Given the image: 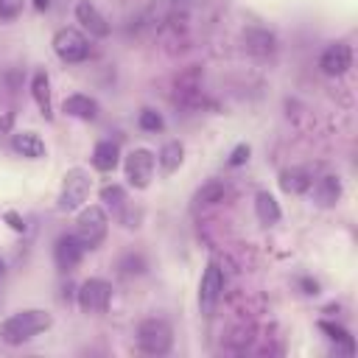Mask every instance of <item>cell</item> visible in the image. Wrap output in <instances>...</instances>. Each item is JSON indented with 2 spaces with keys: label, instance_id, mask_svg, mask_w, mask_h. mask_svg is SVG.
I'll return each instance as SVG.
<instances>
[{
  "label": "cell",
  "instance_id": "3",
  "mask_svg": "<svg viewBox=\"0 0 358 358\" xmlns=\"http://www.w3.org/2000/svg\"><path fill=\"white\" fill-rule=\"evenodd\" d=\"M137 347L145 352V355H165L171 347H173V330L165 319H143L137 324Z\"/></svg>",
  "mask_w": 358,
  "mask_h": 358
},
{
  "label": "cell",
  "instance_id": "23",
  "mask_svg": "<svg viewBox=\"0 0 358 358\" xmlns=\"http://www.w3.org/2000/svg\"><path fill=\"white\" fill-rule=\"evenodd\" d=\"M137 123H140V129H143V131H159V129L165 126L162 115H159V112H154V109H143V112H140V117H137Z\"/></svg>",
  "mask_w": 358,
  "mask_h": 358
},
{
  "label": "cell",
  "instance_id": "11",
  "mask_svg": "<svg viewBox=\"0 0 358 358\" xmlns=\"http://www.w3.org/2000/svg\"><path fill=\"white\" fill-rule=\"evenodd\" d=\"M76 20L92 34V36H109V22H106V17L90 3V0H81V3H76Z\"/></svg>",
  "mask_w": 358,
  "mask_h": 358
},
{
  "label": "cell",
  "instance_id": "2",
  "mask_svg": "<svg viewBox=\"0 0 358 358\" xmlns=\"http://www.w3.org/2000/svg\"><path fill=\"white\" fill-rule=\"evenodd\" d=\"M106 232H109V218H106L103 207H98V204L81 207V213L76 218V238L84 243V249H98L103 243Z\"/></svg>",
  "mask_w": 358,
  "mask_h": 358
},
{
  "label": "cell",
  "instance_id": "25",
  "mask_svg": "<svg viewBox=\"0 0 358 358\" xmlns=\"http://www.w3.org/2000/svg\"><path fill=\"white\" fill-rule=\"evenodd\" d=\"M101 199H103L109 207H120V204L126 201V193H123L120 185H106V187L101 190Z\"/></svg>",
  "mask_w": 358,
  "mask_h": 358
},
{
  "label": "cell",
  "instance_id": "5",
  "mask_svg": "<svg viewBox=\"0 0 358 358\" xmlns=\"http://www.w3.org/2000/svg\"><path fill=\"white\" fill-rule=\"evenodd\" d=\"M53 50L62 62L78 64L90 56V42L78 28H59L56 36H53Z\"/></svg>",
  "mask_w": 358,
  "mask_h": 358
},
{
  "label": "cell",
  "instance_id": "4",
  "mask_svg": "<svg viewBox=\"0 0 358 358\" xmlns=\"http://www.w3.org/2000/svg\"><path fill=\"white\" fill-rule=\"evenodd\" d=\"M90 173L84 168H70L64 173V182H62V193H59V210L64 213H73L78 207H84L87 196H90Z\"/></svg>",
  "mask_w": 358,
  "mask_h": 358
},
{
  "label": "cell",
  "instance_id": "10",
  "mask_svg": "<svg viewBox=\"0 0 358 358\" xmlns=\"http://www.w3.org/2000/svg\"><path fill=\"white\" fill-rule=\"evenodd\" d=\"M84 257V243L76 238V235H59L56 238V246H53V260L62 271L67 268H76Z\"/></svg>",
  "mask_w": 358,
  "mask_h": 358
},
{
  "label": "cell",
  "instance_id": "27",
  "mask_svg": "<svg viewBox=\"0 0 358 358\" xmlns=\"http://www.w3.org/2000/svg\"><path fill=\"white\" fill-rule=\"evenodd\" d=\"M50 3H53V0H34V6H36L39 11H45V8H50Z\"/></svg>",
  "mask_w": 358,
  "mask_h": 358
},
{
  "label": "cell",
  "instance_id": "12",
  "mask_svg": "<svg viewBox=\"0 0 358 358\" xmlns=\"http://www.w3.org/2000/svg\"><path fill=\"white\" fill-rule=\"evenodd\" d=\"M308 190L313 193V201L319 207H333L341 199V182H338V176H330V173L316 179V182H310Z\"/></svg>",
  "mask_w": 358,
  "mask_h": 358
},
{
  "label": "cell",
  "instance_id": "24",
  "mask_svg": "<svg viewBox=\"0 0 358 358\" xmlns=\"http://www.w3.org/2000/svg\"><path fill=\"white\" fill-rule=\"evenodd\" d=\"M22 14V0H0V22H11Z\"/></svg>",
  "mask_w": 358,
  "mask_h": 358
},
{
  "label": "cell",
  "instance_id": "13",
  "mask_svg": "<svg viewBox=\"0 0 358 358\" xmlns=\"http://www.w3.org/2000/svg\"><path fill=\"white\" fill-rule=\"evenodd\" d=\"M243 42H246V50L255 53V56H271L277 50V36L266 28H249L243 31Z\"/></svg>",
  "mask_w": 358,
  "mask_h": 358
},
{
  "label": "cell",
  "instance_id": "6",
  "mask_svg": "<svg viewBox=\"0 0 358 358\" xmlns=\"http://www.w3.org/2000/svg\"><path fill=\"white\" fill-rule=\"evenodd\" d=\"M112 302V285L101 277H90L78 288V308L84 313H103Z\"/></svg>",
  "mask_w": 358,
  "mask_h": 358
},
{
  "label": "cell",
  "instance_id": "18",
  "mask_svg": "<svg viewBox=\"0 0 358 358\" xmlns=\"http://www.w3.org/2000/svg\"><path fill=\"white\" fill-rule=\"evenodd\" d=\"M31 92H34V101L39 106V112L45 117H50V81H48V73L45 70H36L34 78H31Z\"/></svg>",
  "mask_w": 358,
  "mask_h": 358
},
{
  "label": "cell",
  "instance_id": "28",
  "mask_svg": "<svg viewBox=\"0 0 358 358\" xmlns=\"http://www.w3.org/2000/svg\"><path fill=\"white\" fill-rule=\"evenodd\" d=\"M3 271H6V266H3V260H0V277H3Z\"/></svg>",
  "mask_w": 358,
  "mask_h": 358
},
{
  "label": "cell",
  "instance_id": "19",
  "mask_svg": "<svg viewBox=\"0 0 358 358\" xmlns=\"http://www.w3.org/2000/svg\"><path fill=\"white\" fill-rule=\"evenodd\" d=\"M255 213H257V218H260V224H277L280 221V204H277V199L268 193V190H260L257 196H255Z\"/></svg>",
  "mask_w": 358,
  "mask_h": 358
},
{
  "label": "cell",
  "instance_id": "7",
  "mask_svg": "<svg viewBox=\"0 0 358 358\" xmlns=\"http://www.w3.org/2000/svg\"><path fill=\"white\" fill-rule=\"evenodd\" d=\"M154 165H157V157H154L148 148H134V151H129V154H126V165H123L129 185L137 187V190L148 187V182H151V176H154Z\"/></svg>",
  "mask_w": 358,
  "mask_h": 358
},
{
  "label": "cell",
  "instance_id": "26",
  "mask_svg": "<svg viewBox=\"0 0 358 358\" xmlns=\"http://www.w3.org/2000/svg\"><path fill=\"white\" fill-rule=\"evenodd\" d=\"M246 159H249V145H243V143H241V145L232 151V157H229V165H243Z\"/></svg>",
  "mask_w": 358,
  "mask_h": 358
},
{
  "label": "cell",
  "instance_id": "22",
  "mask_svg": "<svg viewBox=\"0 0 358 358\" xmlns=\"http://www.w3.org/2000/svg\"><path fill=\"white\" fill-rule=\"evenodd\" d=\"M319 327L333 338V341H338V344H344V350L347 352H352V336L344 330V327H338V324H330V322H319Z\"/></svg>",
  "mask_w": 358,
  "mask_h": 358
},
{
  "label": "cell",
  "instance_id": "21",
  "mask_svg": "<svg viewBox=\"0 0 358 358\" xmlns=\"http://www.w3.org/2000/svg\"><path fill=\"white\" fill-rule=\"evenodd\" d=\"M224 193H227V187L213 179V182H207V185L196 193V201H199V204H218V201H224Z\"/></svg>",
  "mask_w": 358,
  "mask_h": 358
},
{
  "label": "cell",
  "instance_id": "15",
  "mask_svg": "<svg viewBox=\"0 0 358 358\" xmlns=\"http://www.w3.org/2000/svg\"><path fill=\"white\" fill-rule=\"evenodd\" d=\"M117 162H120V148H117V143L101 140V143L92 148V165H95L98 171L109 173V171L117 168Z\"/></svg>",
  "mask_w": 358,
  "mask_h": 358
},
{
  "label": "cell",
  "instance_id": "16",
  "mask_svg": "<svg viewBox=\"0 0 358 358\" xmlns=\"http://www.w3.org/2000/svg\"><path fill=\"white\" fill-rule=\"evenodd\" d=\"M11 148H14L17 154L28 157V159H39V157L45 154V143H42L39 134H34V131H17V134L11 137Z\"/></svg>",
  "mask_w": 358,
  "mask_h": 358
},
{
  "label": "cell",
  "instance_id": "1",
  "mask_svg": "<svg viewBox=\"0 0 358 358\" xmlns=\"http://www.w3.org/2000/svg\"><path fill=\"white\" fill-rule=\"evenodd\" d=\"M50 324H53V316H50L48 310H42V308L17 310V313H11L8 319H3V324H0V338H3L6 344L17 347V344H25V341H31L34 336L45 333Z\"/></svg>",
  "mask_w": 358,
  "mask_h": 358
},
{
  "label": "cell",
  "instance_id": "14",
  "mask_svg": "<svg viewBox=\"0 0 358 358\" xmlns=\"http://www.w3.org/2000/svg\"><path fill=\"white\" fill-rule=\"evenodd\" d=\"M62 109H64V115L78 117V120H92V117L98 115V103H95L90 95H84V92L67 95L64 103H62Z\"/></svg>",
  "mask_w": 358,
  "mask_h": 358
},
{
  "label": "cell",
  "instance_id": "9",
  "mask_svg": "<svg viewBox=\"0 0 358 358\" xmlns=\"http://www.w3.org/2000/svg\"><path fill=\"white\" fill-rule=\"evenodd\" d=\"M319 67L324 76H344L352 67V48L347 42H330L319 56Z\"/></svg>",
  "mask_w": 358,
  "mask_h": 358
},
{
  "label": "cell",
  "instance_id": "20",
  "mask_svg": "<svg viewBox=\"0 0 358 358\" xmlns=\"http://www.w3.org/2000/svg\"><path fill=\"white\" fill-rule=\"evenodd\" d=\"M182 159H185V145H182L179 140L165 143V145L159 148V154H157L159 168H162V171H168V173H173V171L182 165Z\"/></svg>",
  "mask_w": 358,
  "mask_h": 358
},
{
  "label": "cell",
  "instance_id": "17",
  "mask_svg": "<svg viewBox=\"0 0 358 358\" xmlns=\"http://www.w3.org/2000/svg\"><path fill=\"white\" fill-rule=\"evenodd\" d=\"M310 173L305 171V168H285L282 173H280V187L285 190V193H291V196H299V193H305L308 187H310Z\"/></svg>",
  "mask_w": 358,
  "mask_h": 358
},
{
  "label": "cell",
  "instance_id": "8",
  "mask_svg": "<svg viewBox=\"0 0 358 358\" xmlns=\"http://www.w3.org/2000/svg\"><path fill=\"white\" fill-rule=\"evenodd\" d=\"M221 291H224V271L215 260H210L204 274H201V282H199V308H201V313H213V308L221 299Z\"/></svg>",
  "mask_w": 358,
  "mask_h": 358
}]
</instances>
